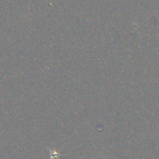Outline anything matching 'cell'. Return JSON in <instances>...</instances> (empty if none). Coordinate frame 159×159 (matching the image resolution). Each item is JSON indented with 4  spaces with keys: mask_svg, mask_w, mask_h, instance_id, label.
Wrapping results in <instances>:
<instances>
[{
    "mask_svg": "<svg viewBox=\"0 0 159 159\" xmlns=\"http://www.w3.org/2000/svg\"><path fill=\"white\" fill-rule=\"evenodd\" d=\"M51 159H56L60 156V155L57 152H56L55 151H51Z\"/></svg>",
    "mask_w": 159,
    "mask_h": 159,
    "instance_id": "cell-1",
    "label": "cell"
}]
</instances>
